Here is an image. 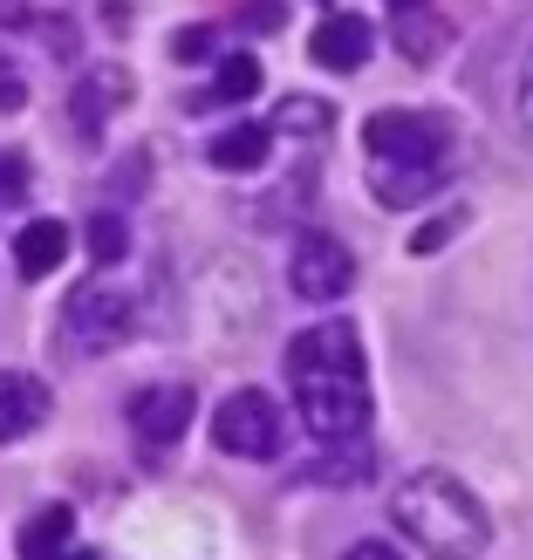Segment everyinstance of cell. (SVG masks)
Returning a JSON list of instances; mask_svg holds the SVG:
<instances>
[{
  "label": "cell",
  "mask_w": 533,
  "mask_h": 560,
  "mask_svg": "<svg viewBox=\"0 0 533 560\" xmlns=\"http://www.w3.org/2000/svg\"><path fill=\"white\" fill-rule=\"evenodd\" d=\"M288 383L294 410L322 444L349 452L370 431V376H362V342L356 322H315L288 342Z\"/></svg>",
  "instance_id": "obj_1"
},
{
  "label": "cell",
  "mask_w": 533,
  "mask_h": 560,
  "mask_svg": "<svg viewBox=\"0 0 533 560\" xmlns=\"http://www.w3.org/2000/svg\"><path fill=\"white\" fill-rule=\"evenodd\" d=\"M362 151H370V191L383 206H417L452 178V124L425 109H376L362 124Z\"/></svg>",
  "instance_id": "obj_2"
},
{
  "label": "cell",
  "mask_w": 533,
  "mask_h": 560,
  "mask_svg": "<svg viewBox=\"0 0 533 560\" xmlns=\"http://www.w3.org/2000/svg\"><path fill=\"white\" fill-rule=\"evenodd\" d=\"M390 520L410 534L417 553L431 560H479L493 526H486V506L472 499L452 471H417V479L390 499Z\"/></svg>",
  "instance_id": "obj_3"
},
{
  "label": "cell",
  "mask_w": 533,
  "mask_h": 560,
  "mask_svg": "<svg viewBox=\"0 0 533 560\" xmlns=\"http://www.w3.org/2000/svg\"><path fill=\"white\" fill-rule=\"evenodd\" d=\"M212 438L227 458H280V444H288V424H280V404L267 389H233L227 404L212 417Z\"/></svg>",
  "instance_id": "obj_4"
},
{
  "label": "cell",
  "mask_w": 533,
  "mask_h": 560,
  "mask_svg": "<svg viewBox=\"0 0 533 560\" xmlns=\"http://www.w3.org/2000/svg\"><path fill=\"white\" fill-rule=\"evenodd\" d=\"M62 322H69V342H76V349L103 355V349H117L124 335H130L137 307H130V294H124V288H109V273H103V280H82V288L69 294Z\"/></svg>",
  "instance_id": "obj_5"
},
{
  "label": "cell",
  "mask_w": 533,
  "mask_h": 560,
  "mask_svg": "<svg viewBox=\"0 0 533 560\" xmlns=\"http://www.w3.org/2000/svg\"><path fill=\"white\" fill-rule=\"evenodd\" d=\"M288 280H294L301 301H343V294L356 288V260H349L343 240L301 233V240H294V267H288Z\"/></svg>",
  "instance_id": "obj_6"
},
{
  "label": "cell",
  "mask_w": 533,
  "mask_h": 560,
  "mask_svg": "<svg viewBox=\"0 0 533 560\" xmlns=\"http://www.w3.org/2000/svg\"><path fill=\"white\" fill-rule=\"evenodd\" d=\"M192 410H199V397H192V383H151L130 397V431L151 444V452H172V444L192 431Z\"/></svg>",
  "instance_id": "obj_7"
},
{
  "label": "cell",
  "mask_w": 533,
  "mask_h": 560,
  "mask_svg": "<svg viewBox=\"0 0 533 560\" xmlns=\"http://www.w3.org/2000/svg\"><path fill=\"white\" fill-rule=\"evenodd\" d=\"M48 383L42 376H21V370H0V444H14L27 431L48 424Z\"/></svg>",
  "instance_id": "obj_8"
},
{
  "label": "cell",
  "mask_w": 533,
  "mask_h": 560,
  "mask_svg": "<svg viewBox=\"0 0 533 560\" xmlns=\"http://www.w3.org/2000/svg\"><path fill=\"white\" fill-rule=\"evenodd\" d=\"M308 48H315V62L328 75H356L362 62H370V21H362V14H328Z\"/></svg>",
  "instance_id": "obj_9"
},
{
  "label": "cell",
  "mask_w": 533,
  "mask_h": 560,
  "mask_svg": "<svg viewBox=\"0 0 533 560\" xmlns=\"http://www.w3.org/2000/svg\"><path fill=\"white\" fill-rule=\"evenodd\" d=\"M62 260H69V226L62 219H27V226L14 233V267L27 280H48Z\"/></svg>",
  "instance_id": "obj_10"
},
{
  "label": "cell",
  "mask_w": 533,
  "mask_h": 560,
  "mask_svg": "<svg viewBox=\"0 0 533 560\" xmlns=\"http://www.w3.org/2000/svg\"><path fill=\"white\" fill-rule=\"evenodd\" d=\"M267 144H274V130L267 124H233V130H219L212 137V164H219V172H260V164H267Z\"/></svg>",
  "instance_id": "obj_11"
},
{
  "label": "cell",
  "mask_w": 533,
  "mask_h": 560,
  "mask_svg": "<svg viewBox=\"0 0 533 560\" xmlns=\"http://www.w3.org/2000/svg\"><path fill=\"white\" fill-rule=\"evenodd\" d=\"M69 534H76V513H69V506H42L35 520L21 526V560H55V553H69Z\"/></svg>",
  "instance_id": "obj_12"
},
{
  "label": "cell",
  "mask_w": 533,
  "mask_h": 560,
  "mask_svg": "<svg viewBox=\"0 0 533 560\" xmlns=\"http://www.w3.org/2000/svg\"><path fill=\"white\" fill-rule=\"evenodd\" d=\"M124 96H130V75H124V69H96V75L76 90V124H82V130H96Z\"/></svg>",
  "instance_id": "obj_13"
},
{
  "label": "cell",
  "mask_w": 533,
  "mask_h": 560,
  "mask_svg": "<svg viewBox=\"0 0 533 560\" xmlns=\"http://www.w3.org/2000/svg\"><path fill=\"white\" fill-rule=\"evenodd\" d=\"M254 90H260V62L246 48L227 55V62H219V82H212V103H246Z\"/></svg>",
  "instance_id": "obj_14"
},
{
  "label": "cell",
  "mask_w": 533,
  "mask_h": 560,
  "mask_svg": "<svg viewBox=\"0 0 533 560\" xmlns=\"http://www.w3.org/2000/svg\"><path fill=\"white\" fill-rule=\"evenodd\" d=\"M124 246H130L124 219H117V212H96V219H90V254H96L103 267H117V260H124Z\"/></svg>",
  "instance_id": "obj_15"
},
{
  "label": "cell",
  "mask_w": 533,
  "mask_h": 560,
  "mask_svg": "<svg viewBox=\"0 0 533 560\" xmlns=\"http://www.w3.org/2000/svg\"><path fill=\"white\" fill-rule=\"evenodd\" d=\"M322 124H328V109H315L308 96H294L288 109H280V130H322Z\"/></svg>",
  "instance_id": "obj_16"
},
{
  "label": "cell",
  "mask_w": 533,
  "mask_h": 560,
  "mask_svg": "<svg viewBox=\"0 0 533 560\" xmlns=\"http://www.w3.org/2000/svg\"><path fill=\"white\" fill-rule=\"evenodd\" d=\"M172 55H178V62H206V55H212V27H185V35L172 42Z\"/></svg>",
  "instance_id": "obj_17"
},
{
  "label": "cell",
  "mask_w": 533,
  "mask_h": 560,
  "mask_svg": "<svg viewBox=\"0 0 533 560\" xmlns=\"http://www.w3.org/2000/svg\"><path fill=\"white\" fill-rule=\"evenodd\" d=\"M452 233H459V212H452V219H438V226H425V233H417V240H410V254H431V246H444Z\"/></svg>",
  "instance_id": "obj_18"
},
{
  "label": "cell",
  "mask_w": 533,
  "mask_h": 560,
  "mask_svg": "<svg viewBox=\"0 0 533 560\" xmlns=\"http://www.w3.org/2000/svg\"><path fill=\"white\" fill-rule=\"evenodd\" d=\"M27 103V90H21V75L8 69V62H0V109H21Z\"/></svg>",
  "instance_id": "obj_19"
},
{
  "label": "cell",
  "mask_w": 533,
  "mask_h": 560,
  "mask_svg": "<svg viewBox=\"0 0 533 560\" xmlns=\"http://www.w3.org/2000/svg\"><path fill=\"white\" fill-rule=\"evenodd\" d=\"M343 560H404L397 547H390V540H362V547H349Z\"/></svg>",
  "instance_id": "obj_20"
},
{
  "label": "cell",
  "mask_w": 533,
  "mask_h": 560,
  "mask_svg": "<svg viewBox=\"0 0 533 560\" xmlns=\"http://www.w3.org/2000/svg\"><path fill=\"white\" fill-rule=\"evenodd\" d=\"M520 124L533 137V55H526V75H520Z\"/></svg>",
  "instance_id": "obj_21"
},
{
  "label": "cell",
  "mask_w": 533,
  "mask_h": 560,
  "mask_svg": "<svg viewBox=\"0 0 533 560\" xmlns=\"http://www.w3.org/2000/svg\"><path fill=\"white\" fill-rule=\"evenodd\" d=\"M390 8H397V14H410V8H425V0H390Z\"/></svg>",
  "instance_id": "obj_22"
},
{
  "label": "cell",
  "mask_w": 533,
  "mask_h": 560,
  "mask_svg": "<svg viewBox=\"0 0 533 560\" xmlns=\"http://www.w3.org/2000/svg\"><path fill=\"white\" fill-rule=\"evenodd\" d=\"M55 560H90V553H55Z\"/></svg>",
  "instance_id": "obj_23"
}]
</instances>
